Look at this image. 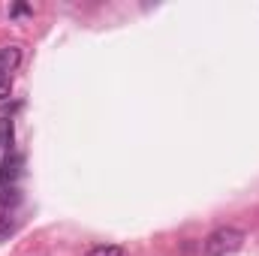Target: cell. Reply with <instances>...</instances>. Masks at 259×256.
I'll return each mask as SVG.
<instances>
[{"instance_id": "6da1fadb", "label": "cell", "mask_w": 259, "mask_h": 256, "mask_svg": "<svg viewBox=\"0 0 259 256\" xmlns=\"http://www.w3.org/2000/svg\"><path fill=\"white\" fill-rule=\"evenodd\" d=\"M244 229H238V226H220V229H214L208 238H205V256H232L238 253L241 247H244Z\"/></svg>"}, {"instance_id": "7a4b0ae2", "label": "cell", "mask_w": 259, "mask_h": 256, "mask_svg": "<svg viewBox=\"0 0 259 256\" xmlns=\"http://www.w3.org/2000/svg\"><path fill=\"white\" fill-rule=\"evenodd\" d=\"M21 64V49L18 46H3L0 49V72H12Z\"/></svg>"}, {"instance_id": "3957f363", "label": "cell", "mask_w": 259, "mask_h": 256, "mask_svg": "<svg viewBox=\"0 0 259 256\" xmlns=\"http://www.w3.org/2000/svg\"><path fill=\"white\" fill-rule=\"evenodd\" d=\"M88 256H124V247L121 244H97L88 250Z\"/></svg>"}, {"instance_id": "277c9868", "label": "cell", "mask_w": 259, "mask_h": 256, "mask_svg": "<svg viewBox=\"0 0 259 256\" xmlns=\"http://www.w3.org/2000/svg\"><path fill=\"white\" fill-rule=\"evenodd\" d=\"M15 229V223H12V217L9 214H0V235H9Z\"/></svg>"}, {"instance_id": "5b68a950", "label": "cell", "mask_w": 259, "mask_h": 256, "mask_svg": "<svg viewBox=\"0 0 259 256\" xmlns=\"http://www.w3.org/2000/svg\"><path fill=\"white\" fill-rule=\"evenodd\" d=\"M12 94V81L9 78H0V100H6Z\"/></svg>"}, {"instance_id": "8992f818", "label": "cell", "mask_w": 259, "mask_h": 256, "mask_svg": "<svg viewBox=\"0 0 259 256\" xmlns=\"http://www.w3.org/2000/svg\"><path fill=\"white\" fill-rule=\"evenodd\" d=\"M30 12V6H24V3H15L12 6V15H27Z\"/></svg>"}]
</instances>
